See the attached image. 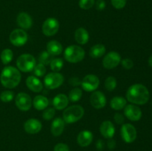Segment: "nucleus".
Wrapping results in <instances>:
<instances>
[{
  "label": "nucleus",
  "mask_w": 152,
  "mask_h": 151,
  "mask_svg": "<svg viewBox=\"0 0 152 151\" xmlns=\"http://www.w3.org/2000/svg\"><path fill=\"white\" fill-rule=\"evenodd\" d=\"M149 96V92L147 87L141 84H133L128 89L126 93L128 101L138 105H142L147 103Z\"/></svg>",
  "instance_id": "f257e3e1"
},
{
  "label": "nucleus",
  "mask_w": 152,
  "mask_h": 151,
  "mask_svg": "<svg viewBox=\"0 0 152 151\" xmlns=\"http://www.w3.org/2000/svg\"><path fill=\"white\" fill-rule=\"evenodd\" d=\"M21 78V73L17 68L13 66H7L1 71L0 81L4 87L12 89L19 85Z\"/></svg>",
  "instance_id": "f03ea898"
},
{
  "label": "nucleus",
  "mask_w": 152,
  "mask_h": 151,
  "mask_svg": "<svg viewBox=\"0 0 152 151\" xmlns=\"http://www.w3.org/2000/svg\"><path fill=\"white\" fill-rule=\"evenodd\" d=\"M85 113L84 108L80 105H72L64 110L62 116L65 123L74 124L81 119Z\"/></svg>",
  "instance_id": "7ed1b4c3"
},
{
  "label": "nucleus",
  "mask_w": 152,
  "mask_h": 151,
  "mask_svg": "<svg viewBox=\"0 0 152 151\" xmlns=\"http://www.w3.org/2000/svg\"><path fill=\"white\" fill-rule=\"evenodd\" d=\"M85 50L83 47L78 45L68 46L64 52L65 59L71 63H77L83 60L85 58Z\"/></svg>",
  "instance_id": "20e7f679"
},
{
  "label": "nucleus",
  "mask_w": 152,
  "mask_h": 151,
  "mask_svg": "<svg viewBox=\"0 0 152 151\" xmlns=\"http://www.w3.org/2000/svg\"><path fill=\"white\" fill-rule=\"evenodd\" d=\"M36 59L32 55L25 53L18 57L16 60V66L18 70L24 73L31 72L36 66Z\"/></svg>",
  "instance_id": "39448f33"
},
{
  "label": "nucleus",
  "mask_w": 152,
  "mask_h": 151,
  "mask_svg": "<svg viewBox=\"0 0 152 151\" xmlns=\"http://www.w3.org/2000/svg\"><path fill=\"white\" fill-rule=\"evenodd\" d=\"M64 81L63 76L59 72H53L47 74L44 78V84L47 88L54 90L62 84Z\"/></svg>",
  "instance_id": "423d86ee"
},
{
  "label": "nucleus",
  "mask_w": 152,
  "mask_h": 151,
  "mask_svg": "<svg viewBox=\"0 0 152 151\" xmlns=\"http://www.w3.org/2000/svg\"><path fill=\"white\" fill-rule=\"evenodd\" d=\"M28 34L24 30L16 29L12 31L9 36L10 43L16 47H22L28 41Z\"/></svg>",
  "instance_id": "0eeeda50"
},
{
  "label": "nucleus",
  "mask_w": 152,
  "mask_h": 151,
  "mask_svg": "<svg viewBox=\"0 0 152 151\" xmlns=\"http://www.w3.org/2000/svg\"><path fill=\"white\" fill-rule=\"evenodd\" d=\"M121 62V56L117 52L111 51L105 55L102 60V65L105 69L111 70L118 66Z\"/></svg>",
  "instance_id": "6e6552de"
},
{
  "label": "nucleus",
  "mask_w": 152,
  "mask_h": 151,
  "mask_svg": "<svg viewBox=\"0 0 152 151\" xmlns=\"http://www.w3.org/2000/svg\"><path fill=\"white\" fill-rule=\"evenodd\" d=\"M59 21L55 18H48L42 25V32L46 36H52L59 31Z\"/></svg>",
  "instance_id": "1a4fd4ad"
},
{
  "label": "nucleus",
  "mask_w": 152,
  "mask_h": 151,
  "mask_svg": "<svg viewBox=\"0 0 152 151\" xmlns=\"http://www.w3.org/2000/svg\"><path fill=\"white\" fill-rule=\"evenodd\" d=\"M99 79L96 75L88 74L83 78L81 82L82 87L87 92H93L98 88L99 85Z\"/></svg>",
  "instance_id": "9d476101"
},
{
  "label": "nucleus",
  "mask_w": 152,
  "mask_h": 151,
  "mask_svg": "<svg viewBox=\"0 0 152 151\" xmlns=\"http://www.w3.org/2000/svg\"><path fill=\"white\" fill-rule=\"evenodd\" d=\"M122 139L126 143H132L137 138V130L134 126L131 124H123L121 127Z\"/></svg>",
  "instance_id": "9b49d317"
},
{
  "label": "nucleus",
  "mask_w": 152,
  "mask_h": 151,
  "mask_svg": "<svg viewBox=\"0 0 152 151\" xmlns=\"http://www.w3.org/2000/svg\"><path fill=\"white\" fill-rule=\"evenodd\" d=\"M32 99L31 96L25 93H19L15 99L16 107L22 111H28L32 106Z\"/></svg>",
  "instance_id": "f8f14e48"
},
{
  "label": "nucleus",
  "mask_w": 152,
  "mask_h": 151,
  "mask_svg": "<svg viewBox=\"0 0 152 151\" xmlns=\"http://www.w3.org/2000/svg\"><path fill=\"white\" fill-rule=\"evenodd\" d=\"M124 114L129 120L133 121H139L142 117L140 108L134 105H126L124 108Z\"/></svg>",
  "instance_id": "ddd939ff"
},
{
  "label": "nucleus",
  "mask_w": 152,
  "mask_h": 151,
  "mask_svg": "<svg viewBox=\"0 0 152 151\" xmlns=\"http://www.w3.org/2000/svg\"><path fill=\"white\" fill-rule=\"evenodd\" d=\"M90 102L94 107L96 109H101L106 105V97L102 92L95 91L91 95Z\"/></svg>",
  "instance_id": "4468645a"
},
{
  "label": "nucleus",
  "mask_w": 152,
  "mask_h": 151,
  "mask_svg": "<svg viewBox=\"0 0 152 151\" xmlns=\"http://www.w3.org/2000/svg\"><path fill=\"white\" fill-rule=\"evenodd\" d=\"M42 123L36 118H30L24 124V129L29 134H37L42 130Z\"/></svg>",
  "instance_id": "2eb2a0df"
},
{
  "label": "nucleus",
  "mask_w": 152,
  "mask_h": 151,
  "mask_svg": "<svg viewBox=\"0 0 152 151\" xmlns=\"http://www.w3.org/2000/svg\"><path fill=\"white\" fill-rule=\"evenodd\" d=\"M16 22L22 30H29L33 25V19L28 13L21 12L16 17Z\"/></svg>",
  "instance_id": "dca6fc26"
},
{
  "label": "nucleus",
  "mask_w": 152,
  "mask_h": 151,
  "mask_svg": "<svg viewBox=\"0 0 152 151\" xmlns=\"http://www.w3.org/2000/svg\"><path fill=\"white\" fill-rule=\"evenodd\" d=\"M99 131L105 139H112L115 134V127L111 121H104L99 127Z\"/></svg>",
  "instance_id": "f3484780"
},
{
  "label": "nucleus",
  "mask_w": 152,
  "mask_h": 151,
  "mask_svg": "<svg viewBox=\"0 0 152 151\" xmlns=\"http://www.w3.org/2000/svg\"><path fill=\"white\" fill-rule=\"evenodd\" d=\"M26 85L28 89L35 93H40L42 90L43 84L37 77L30 76L26 78Z\"/></svg>",
  "instance_id": "a211bd4d"
},
{
  "label": "nucleus",
  "mask_w": 152,
  "mask_h": 151,
  "mask_svg": "<svg viewBox=\"0 0 152 151\" xmlns=\"http://www.w3.org/2000/svg\"><path fill=\"white\" fill-rule=\"evenodd\" d=\"M93 141V134L89 130H83L77 136V142L81 147H87Z\"/></svg>",
  "instance_id": "6ab92c4d"
},
{
  "label": "nucleus",
  "mask_w": 152,
  "mask_h": 151,
  "mask_svg": "<svg viewBox=\"0 0 152 151\" xmlns=\"http://www.w3.org/2000/svg\"><path fill=\"white\" fill-rule=\"evenodd\" d=\"M69 102L68 97L65 94H58L53 98V105L54 107V109L62 110L67 107Z\"/></svg>",
  "instance_id": "aec40b11"
},
{
  "label": "nucleus",
  "mask_w": 152,
  "mask_h": 151,
  "mask_svg": "<svg viewBox=\"0 0 152 151\" xmlns=\"http://www.w3.org/2000/svg\"><path fill=\"white\" fill-rule=\"evenodd\" d=\"M65 121L62 118H56L52 122L50 126V131L54 136H59L64 131Z\"/></svg>",
  "instance_id": "412c9836"
},
{
  "label": "nucleus",
  "mask_w": 152,
  "mask_h": 151,
  "mask_svg": "<svg viewBox=\"0 0 152 151\" xmlns=\"http://www.w3.org/2000/svg\"><path fill=\"white\" fill-rule=\"evenodd\" d=\"M76 41L80 44H86L89 40V33L84 28H79L74 33Z\"/></svg>",
  "instance_id": "4be33fe9"
},
{
  "label": "nucleus",
  "mask_w": 152,
  "mask_h": 151,
  "mask_svg": "<svg viewBox=\"0 0 152 151\" xmlns=\"http://www.w3.org/2000/svg\"><path fill=\"white\" fill-rule=\"evenodd\" d=\"M46 47H47V51L53 56L60 55L63 50V47H62L61 43L56 40H52V41H49L47 44Z\"/></svg>",
  "instance_id": "5701e85b"
},
{
  "label": "nucleus",
  "mask_w": 152,
  "mask_h": 151,
  "mask_svg": "<svg viewBox=\"0 0 152 151\" xmlns=\"http://www.w3.org/2000/svg\"><path fill=\"white\" fill-rule=\"evenodd\" d=\"M49 101L45 96L38 95L35 96L32 102V105L37 110H44L48 106Z\"/></svg>",
  "instance_id": "b1692460"
},
{
  "label": "nucleus",
  "mask_w": 152,
  "mask_h": 151,
  "mask_svg": "<svg viewBox=\"0 0 152 151\" xmlns=\"http://www.w3.org/2000/svg\"><path fill=\"white\" fill-rule=\"evenodd\" d=\"M106 52V48L102 44H96L91 48L89 54L93 59H99L102 57Z\"/></svg>",
  "instance_id": "393cba45"
},
{
  "label": "nucleus",
  "mask_w": 152,
  "mask_h": 151,
  "mask_svg": "<svg viewBox=\"0 0 152 151\" xmlns=\"http://www.w3.org/2000/svg\"><path fill=\"white\" fill-rule=\"evenodd\" d=\"M126 104H127V102L126 99L121 96H115L111 100L110 106L115 110H121L127 105Z\"/></svg>",
  "instance_id": "a878e982"
},
{
  "label": "nucleus",
  "mask_w": 152,
  "mask_h": 151,
  "mask_svg": "<svg viewBox=\"0 0 152 151\" xmlns=\"http://www.w3.org/2000/svg\"><path fill=\"white\" fill-rule=\"evenodd\" d=\"M53 59V56L50 54L47 50H44L39 55V62L45 66L50 65L51 61Z\"/></svg>",
  "instance_id": "bb28decb"
},
{
  "label": "nucleus",
  "mask_w": 152,
  "mask_h": 151,
  "mask_svg": "<svg viewBox=\"0 0 152 151\" xmlns=\"http://www.w3.org/2000/svg\"><path fill=\"white\" fill-rule=\"evenodd\" d=\"M83 96V91L79 87H74L71 91L69 92L68 94V99L73 102H78L80 100V99Z\"/></svg>",
  "instance_id": "cd10ccee"
},
{
  "label": "nucleus",
  "mask_w": 152,
  "mask_h": 151,
  "mask_svg": "<svg viewBox=\"0 0 152 151\" xmlns=\"http://www.w3.org/2000/svg\"><path fill=\"white\" fill-rule=\"evenodd\" d=\"M13 57V53L10 49H4L1 53V60L4 65H7L12 61Z\"/></svg>",
  "instance_id": "c85d7f7f"
},
{
  "label": "nucleus",
  "mask_w": 152,
  "mask_h": 151,
  "mask_svg": "<svg viewBox=\"0 0 152 151\" xmlns=\"http://www.w3.org/2000/svg\"><path fill=\"white\" fill-rule=\"evenodd\" d=\"M63 61L62 59L59 58H56V59H53L51 61L50 64V69L53 71V72H59L63 68Z\"/></svg>",
  "instance_id": "c756f323"
},
{
  "label": "nucleus",
  "mask_w": 152,
  "mask_h": 151,
  "mask_svg": "<svg viewBox=\"0 0 152 151\" xmlns=\"http://www.w3.org/2000/svg\"><path fill=\"white\" fill-rule=\"evenodd\" d=\"M117 80L113 76L108 77L105 81V87L108 91H113L117 87Z\"/></svg>",
  "instance_id": "7c9ffc66"
},
{
  "label": "nucleus",
  "mask_w": 152,
  "mask_h": 151,
  "mask_svg": "<svg viewBox=\"0 0 152 151\" xmlns=\"http://www.w3.org/2000/svg\"><path fill=\"white\" fill-rule=\"evenodd\" d=\"M14 98V93L10 90H4L0 94V99L3 102H10Z\"/></svg>",
  "instance_id": "2f4dec72"
},
{
  "label": "nucleus",
  "mask_w": 152,
  "mask_h": 151,
  "mask_svg": "<svg viewBox=\"0 0 152 151\" xmlns=\"http://www.w3.org/2000/svg\"><path fill=\"white\" fill-rule=\"evenodd\" d=\"M34 73L35 74V76H37V77H42L43 76H45L46 73V68L44 65L41 63H39L37 65H36V66L34 68Z\"/></svg>",
  "instance_id": "473e14b6"
},
{
  "label": "nucleus",
  "mask_w": 152,
  "mask_h": 151,
  "mask_svg": "<svg viewBox=\"0 0 152 151\" xmlns=\"http://www.w3.org/2000/svg\"><path fill=\"white\" fill-rule=\"evenodd\" d=\"M95 4L94 0H80L79 1V6L83 10H89Z\"/></svg>",
  "instance_id": "72a5a7b5"
},
{
  "label": "nucleus",
  "mask_w": 152,
  "mask_h": 151,
  "mask_svg": "<svg viewBox=\"0 0 152 151\" xmlns=\"http://www.w3.org/2000/svg\"><path fill=\"white\" fill-rule=\"evenodd\" d=\"M56 111L54 108H48V109L44 110L42 113V117L45 120H50L54 117Z\"/></svg>",
  "instance_id": "f704fd0d"
},
{
  "label": "nucleus",
  "mask_w": 152,
  "mask_h": 151,
  "mask_svg": "<svg viewBox=\"0 0 152 151\" xmlns=\"http://www.w3.org/2000/svg\"><path fill=\"white\" fill-rule=\"evenodd\" d=\"M113 7L116 9H123L126 6L127 0H111Z\"/></svg>",
  "instance_id": "c9c22d12"
},
{
  "label": "nucleus",
  "mask_w": 152,
  "mask_h": 151,
  "mask_svg": "<svg viewBox=\"0 0 152 151\" xmlns=\"http://www.w3.org/2000/svg\"><path fill=\"white\" fill-rule=\"evenodd\" d=\"M121 65L126 70H130L133 68L134 62L131 59L126 58L123 60H121Z\"/></svg>",
  "instance_id": "e433bc0d"
},
{
  "label": "nucleus",
  "mask_w": 152,
  "mask_h": 151,
  "mask_svg": "<svg viewBox=\"0 0 152 151\" xmlns=\"http://www.w3.org/2000/svg\"><path fill=\"white\" fill-rule=\"evenodd\" d=\"M54 151H70L69 147L67 144L64 143H59L55 145Z\"/></svg>",
  "instance_id": "4c0bfd02"
},
{
  "label": "nucleus",
  "mask_w": 152,
  "mask_h": 151,
  "mask_svg": "<svg viewBox=\"0 0 152 151\" xmlns=\"http://www.w3.org/2000/svg\"><path fill=\"white\" fill-rule=\"evenodd\" d=\"M114 121L117 124H123V122L125 121L124 116L123 114L119 113H116L114 115Z\"/></svg>",
  "instance_id": "58836bf2"
},
{
  "label": "nucleus",
  "mask_w": 152,
  "mask_h": 151,
  "mask_svg": "<svg viewBox=\"0 0 152 151\" xmlns=\"http://www.w3.org/2000/svg\"><path fill=\"white\" fill-rule=\"evenodd\" d=\"M96 10H103L105 8V6H106V4H105V1L104 0H97L96 1Z\"/></svg>",
  "instance_id": "ea45409f"
},
{
  "label": "nucleus",
  "mask_w": 152,
  "mask_h": 151,
  "mask_svg": "<svg viewBox=\"0 0 152 151\" xmlns=\"http://www.w3.org/2000/svg\"><path fill=\"white\" fill-rule=\"evenodd\" d=\"M81 82L82 81L79 79L78 77H72L69 79V84H71L74 87H77L81 84Z\"/></svg>",
  "instance_id": "a19ab883"
},
{
  "label": "nucleus",
  "mask_w": 152,
  "mask_h": 151,
  "mask_svg": "<svg viewBox=\"0 0 152 151\" xmlns=\"http://www.w3.org/2000/svg\"><path fill=\"white\" fill-rule=\"evenodd\" d=\"M107 145H108V147L109 148L110 150L114 149V147H115V146H116L115 141L112 139H109L108 143H107Z\"/></svg>",
  "instance_id": "79ce46f5"
},
{
  "label": "nucleus",
  "mask_w": 152,
  "mask_h": 151,
  "mask_svg": "<svg viewBox=\"0 0 152 151\" xmlns=\"http://www.w3.org/2000/svg\"><path fill=\"white\" fill-rule=\"evenodd\" d=\"M104 143L102 142V140H98L97 142H96V148L98 150H102L103 148Z\"/></svg>",
  "instance_id": "37998d69"
},
{
  "label": "nucleus",
  "mask_w": 152,
  "mask_h": 151,
  "mask_svg": "<svg viewBox=\"0 0 152 151\" xmlns=\"http://www.w3.org/2000/svg\"><path fill=\"white\" fill-rule=\"evenodd\" d=\"M148 65H149L150 67H151L152 68V55L150 56L149 59H148Z\"/></svg>",
  "instance_id": "c03bdc74"
}]
</instances>
